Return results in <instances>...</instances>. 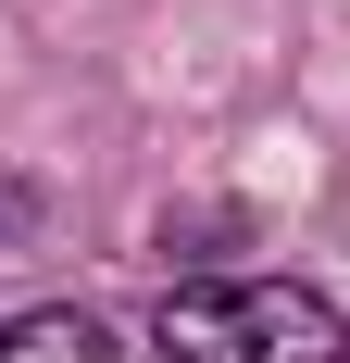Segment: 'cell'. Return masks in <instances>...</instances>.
Instances as JSON below:
<instances>
[{"label":"cell","instance_id":"2","mask_svg":"<svg viewBox=\"0 0 350 363\" xmlns=\"http://www.w3.org/2000/svg\"><path fill=\"white\" fill-rule=\"evenodd\" d=\"M0 363H125V351H113L101 313L50 301V313H13V326H0Z\"/></svg>","mask_w":350,"mask_h":363},{"label":"cell","instance_id":"3","mask_svg":"<svg viewBox=\"0 0 350 363\" xmlns=\"http://www.w3.org/2000/svg\"><path fill=\"white\" fill-rule=\"evenodd\" d=\"M26 225H38V188H26V176H0V251H26Z\"/></svg>","mask_w":350,"mask_h":363},{"label":"cell","instance_id":"1","mask_svg":"<svg viewBox=\"0 0 350 363\" xmlns=\"http://www.w3.org/2000/svg\"><path fill=\"white\" fill-rule=\"evenodd\" d=\"M150 338L175 363H338V313L300 276H201V289H163Z\"/></svg>","mask_w":350,"mask_h":363}]
</instances>
